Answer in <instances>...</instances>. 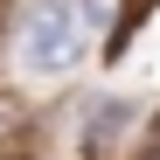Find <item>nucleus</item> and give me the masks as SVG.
I'll use <instances>...</instances> for the list:
<instances>
[{
  "instance_id": "f257e3e1",
  "label": "nucleus",
  "mask_w": 160,
  "mask_h": 160,
  "mask_svg": "<svg viewBox=\"0 0 160 160\" xmlns=\"http://www.w3.org/2000/svg\"><path fill=\"white\" fill-rule=\"evenodd\" d=\"M91 28H98V21L77 7V0H42V7L21 21V70H35V77H63V70H77Z\"/></svg>"
},
{
  "instance_id": "f03ea898",
  "label": "nucleus",
  "mask_w": 160,
  "mask_h": 160,
  "mask_svg": "<svg viewBox=\"0 0 160 160\" xmlns=\"http://www.w3.org/2000/svg\"><path fill=\"white\" fill-rule=\"evenodd\" d=\"M132 125V104L118 98V104H104V112H98V125H91V146H104V139H112V132H125Z\"/></svg>"
}]
</instances>
